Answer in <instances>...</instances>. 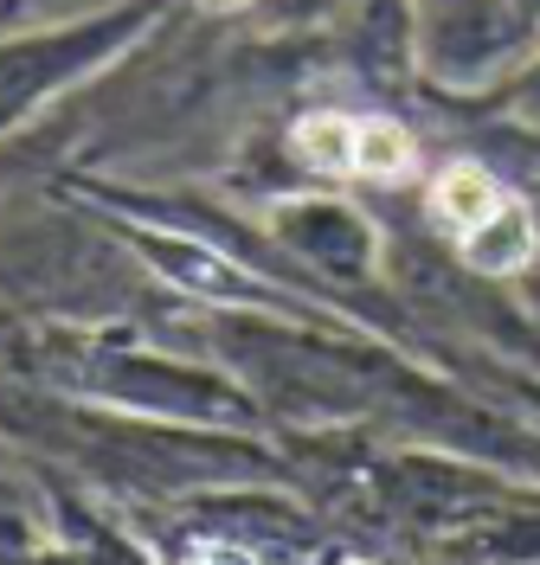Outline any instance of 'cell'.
<instances>
[{"mask_svg":"<svg viewBox=\"0 0 540 565\" xmlns=\"http://www.w3.org/2000/svg\"><path fill=\"white\" fill-rule=\"evenodd\" d=\"M296 148L316 161V168H354V122L341 116H309L296 129Z\"/></svg>","mask_w":540,"mask_h":565,"instance_id":"obj_5","label":"cell"},{"mask_svg":"<svg viewBox=\"0 0 540 565\" xmlns=\"http://www.w3.org/2000/svg\"><path fill=\"white\" fill-rule=\"evenodd\" d=\"M148 250H155V264H161L174 282H187V289H207V296H232V289H239V277L219 264L213 250H200V245H168V238H161V245H148Z\"/></svg>","mask_w":540,"mask_h":565,"instance_id":"obj_4","label":"cell"},{"mask_svg":"<svg viewBox=\"0 0 540 565\" xmlns=\"http://www.w3.org/2000/svg\"><path fill=\"white\" fill-rule=\"evenodd\" d=\"M354 174H367V180L412 174V136H405L399 122H387V116L354 122Z\"/></svg>","mask_w":540,"mask_h":565,"instance_id":"obj_3","label":"cell"},{"mask_svg":"<svg viewBox=\"0 0 540 565\" xmlns=\"http://www.w3.org/2000/svg\"><path fill=\"white\" fill-rule=\"evenodd\" d=\"M464 245H469V264H483V270H515V264L534 257V218H528V206L508 200L483 232H469Z\"/></svg>","mask_w":540,"mask_h":565,"instance_id":"obj_2","label":"cell"},{"mask_svg":"<svg viewBox=\"0 0 540 565\" xmlns=\"http://www.w3.org/2000/svg\"><path fill=\"white\" fill-rule=\"evenodd\" d=\"M437 218L451 225V232H483L496 212L508 206V193L489 180V168H476V161H457V168H444V180H437Z\"/></svg>","mask_w":540,"mask_h":565,"instance_id":"obj_1","label":"cell"},{"mask_svg":"<svg viewBox=\"0 0 540 565\" xmlns=\"http://www.w3.org/2000/svg\"><path fill=\"white\" fill-rule=\"evenodd\" d=\"M213 7H239V0H213Z\"/></svg>","mask_w":540,"mask_h":565,"instance_id":"obj_6","label":"cell"}]
</instances>
